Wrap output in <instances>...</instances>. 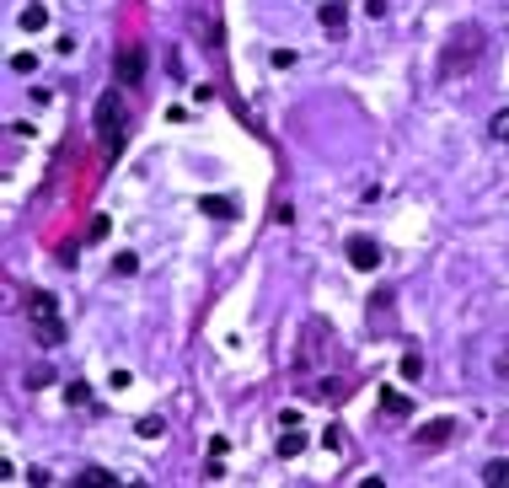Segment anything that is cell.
Here are the masks:
<instances>
[{
    "label": "cell",
    "instance_id": "cell-20",
    "mask_svg": "<svg viewBox=\"0 0 509 488\" xmlns=\"http://www.w3.org/2000/svg\"><path fill=\"white\" fill-rule=\"evenodd\" d=\"M364 11H370V16H386V0H364Z\"/></svg>",
    "mask_w": 509,
    "mask_h": 488
},
{
    "label": "cell",
    "instance_id": "cell-14",
    "mask_svg": "<svg viewBox=\"0 0 509 488\" xmlns=\"http://www.w3.org/2000/svg\"><path fill=\"white\" fill-rule=\"evenodd\" d=\"M81 483H91V488H113L118 477H113V472H102V467H86V472H81Z\"/></svg>",
    "mask_w": 509,
    "mask_h": 488
},
{
    "label": "cell",
    "instance_id": "cell-5",
    "mask_svg": "<svg viewBox=\"0 0 509 488\" xmlns=\"http://www.w3.org/2000/svg\"><path fill=\"white\" fill-rule=\"evenodd\" d=\"M349 263H354L359 274H370V269L381 263V247L370 242V236H349Z\"/></svg>",
    "mask_w": 509,
    "mask_h": 488
},
{
    "label": "cell",
    "instance_id": "cell-7",
    "mask_svg": "<svg viewBox=\"0 0 509 488\" xmlns=\"http://www.w3.org/2000/svg\"><path fill=\"white\" fill-rule=\"evenodd\" d=\"M322 27H328V33H343V27H349V11H343V0H328V6H322Z\"/></svg>",
    "mask_w": 509,
    "mask_h": 488
},
{
    "label": "cell",
    "instance_id": "cell-11",
    "mask_svg": "<svg viewBox=\"0 0 509 488\" xmlns=\"http://www.w3.org/2000/svg\"><path fill=\"white\" fill-rule=\"evenodd\" d=\"M488 135H493L498 145H509V108H498L493 118H488Z\"/></svg>",
    "mask_w": 509,
    "mask_h": 488
},
{
    "label": "cell",
    "instance_id": "cell-12",
    "mask_svg": "<svg viewBox=\"0 0 509 488\" xmlns=\"http://www.w3.org/2000/svg\"><path fill=\"white\" fill-rule=\"evenodd\" d=\"M22 27H27V33H43V27H49V11H43V6H27V11H22Z\"/></svg>",
    "mask_w": 509,
    "mask_h": 488
},
{
    "label": "cell",
    "instance_id": "cell-16",
    "mask_svg": "<svg viewBox=\"0 0 509 488\" xmlns=\"http://www.w3.org/2000/svg\"><path fill=\"white\" fill-rule=\"evenodd\" d=\"M140 435H145V440H161V435H167V424H161V418H140Z\"/></svg>",
    "mask_w": 509,
    "mask_h": 488
},
{
    "label": "cell",
    "instance_id": "cell-19",
    "mask_svg": "<svg viewBox=\"0 0 509 488\" xmlns=\"http://www.w3.org/2000/svg\"><path fill=\"white\" fill-rule=\"evenodd\" d=\"M493 376H498V381H504V387H509V349H504V354H498V360H493Z\"/></svg>",
    "mask_w": 509,
    "mask_h": 488
},
{
    "label": "cell",
    "instance_id": "cell-18",
    "mask_svg": "<svg viewBox=\"0 0 509 488\" xmlns=\"http://www.w3.org/2000/svg\"><path fill=\"white\" fill-rule=\"evenodd\" d=\"M33 65H38L33 54H11V70H16V75H27V70H33Z\"/></svg>",
    "mask_w": 509,
    "mask_h": 488
},
{
    "label": "cell",
    "instance_id": "cell-15",
    "mask_svg": "<svg viewBox=\"0 0 509 488\" xmlns=\"http://www.w3.org/2000/svg\"><path fill=\"white\" fill-rule=\"evenodd\" d=\"M402 376L418 381V376H424V360H418V354H402Z\"/></svg>",
    "mask_w": 509,
    "mask_h": 488
},
{
    "label": "cell",
    "instance_id": "cell-4",
    "mask_svg": "<svg viewBox=\"0 0 509 488\" xmlns=\"http://www.w3.org/2000/svg\"><path fill=\"white\" fill-rule=\"evenodd\" d=\"M145 65H150L145 43H123L118 60H113V70H118V86H145Z\"/></svg>",
    "mask_w": 509,
    "mask_h": 488
},
{
    "label": "cell",
    "instance_id": "cell-2",
    "mask_svg": "<svg viewBox=\"0 0 509 488\" xmlns=\"http://www.w3.org/2000/svg\"><path fill=\"white\" fill-rule=\"evenodd\" d=\"M27 317H33V328H38V338L49 343V349H60L65 343V322H60V301H54L49 290H33L27 295Z\"/></svg>",
    "mask_w": 509,
    "mask_h": 488
},
{
    "label": "cell",
    "instance_id": "cell-13",
    "mask_svg": "<svg viewBox=\"0 0 509 488\" xmlns=\"http://www.w3.org/2000/svg\"><path fill=\"white\" fill-rule=\"evenodd\" d=\"M483 483H493V488L504 483V488H509V462H488V467H483Z\"/></svg>",
    "mask_w": 509,
    "mask_h": 488
},
{
    "label": "cell",
    "instance_id": "cell-17",
    "mask_svg": "<svg viewBox=\"0 0 509 488\" xmlns=\"http://www.w3.org/2000/svg\"><path fill=\"white\" fill-rule=\"evenodd\" d=\"M113 269H118V274H134V269H140V257H134V253H118V257H113Z\"/></svg>",
    "mask_w": 509,
    "mask_h": 488
},
{
    "label": "cell",
    "instance_id": "cell-1",
    "mask_svg": "<svg viewBox=\"0 0 509 488\" xmlns=\"http://www.w3.org/2000/svg\"><path fill=\"white\" fill-rule=\"evenodd\" d=\"M477 54H483V33H477V27H461L445 43V54H440V81H450L456 70H472Z\"/></svg>",
    "mask_w": 509,
    "mask_h": 488
},
{
    "label": "cell",
    "instance_id": "cell-10",
    "mask_svg": "<svg viewBox=\"0 0 509 488\" xmlns=\"http://www.w3.org/2000/svg\"><path fill=\"white\" fill-rule=\"evenodd\" d=\"M198 209H204V215H215V220H230V215H236V204H230V199H220V194H209Z\"/></svg>",
    "mask_w": 509,
    "mask_h": 488
},
{
    "label": "cell",
    "instance_id": "cell-9",
    "mask_svg": "<svg viewBox=\"0 0 509 488\" xmlns=\"http://www.w3.org/2000/svg\"><path fill=\"white\" fill-rule=\"evenodd\" d=\"M381 408H386L391 418H408V414H413V403H408V397H402V392H391V387L381 392Z\"/></svg>",
    "mask_w": 509,
    "mask_h": 488
},
{
    "label": "cell",
    "instance_id": "cell-6",
    "mask_svg": "<svg viewBox=\"0 0 509 488\" xmlns=\"http://www.w3.org/2000/svg\"><path fill=\"white\" fill-rule=\"evenodd\" d=\"M450 435H456V418H435V424L413 429V440H418V445H445Z\"/></svg>",
    "mask_w": 509,
    "mask_h": 488
},
{
    "label": "cell",
    "instance_id": "cell-8",
    "mask_svg": "<svg viewBox=\"0 0 509 488\" xmlns=\"http://www.w3.org/2000/svg\"><path fill=\"white\" fill-rule=\"evenodd\" d=\"M301 451H306V435H301L295 424H284V435H279V456L290 462V456H301Z\"/></svg>",
    "mask_w": 509,
    "mask_h": 488
},
{
    "label": "cell",
    "instance_id": "cell-3",
    "mask_svg": "<svg viewBox=\"0 0 509 488\" xmlns=\"http://www.w3.org/2000/svg\"><path fill=\"white\" fill-rule=\"evenodd\" d=\"M91 129H97V140H102L108 156L123 145V102H118V92H102V97H97V118H91Z\"/></svg>",
    "mask_w": 509,
    "mask_h": 488
}]
</instances>
